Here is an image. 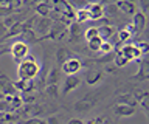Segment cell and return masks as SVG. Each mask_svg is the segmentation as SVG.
Listing matches in <instances>:
<instances>
[{"instance_id": "cell-35", "label": "cell", "mask_w": 149, "mask_h": 124, "mask_svg": "<svg viewBox=\"0 0 149 124\" xmlns=\"http://www.w3.org/2000/svg\"><path fill=\"white\" fill-rule=\"evenodd\" d=\"M112 50H113V45H112L110 42H102V44H101V48H100V51H101V53L110 54V53H112Z\"/></svg>"}, {"instance_id": "cell-19", "label": "cell", "mask_w": 149, "mask_h": 124, "mask_svg": "<svg viewBox=\"0 0 149 124\" xmlns=\"http://www.w3.org/2000/svg\"><path fill=\"white\" fill-rule=\"evenodd\" d=\"M148 75H149L148 61H146V59H143V61L140 62V70H138L137 75L134 76V79H137V81H144V79H148Z\"/></svg>"}, {"instance_id": "cell-39", "label": "cell", "mask_w": 149, "mask_h": 124, "mask_svg": "<svg viewBox=\"0 0 149 124\" xmlns=\"http://www.w3.org/2000/svg\"><path fill=\"white\" fill-rule=\"evenodd\" d=\"M102 123H104V119H102V118H93L88 123H84V124H102Z\"/></svg>"}, {"instance_id": "cell-5", "label": "cell", "mask_w": 149, "mask_h": 124, "mask_svg": "<svg viewBox=\"0 0 149 124\" xmlns=\"http://www.w3.org/2000/svg\"><path fill=\"white\" fill-rule=\"evenodd\" d=\"M82 68V61L78 57H72L62 64V73L67 76H74Z\"/></svg>"}, {"instance_id": "cell-21", "label": "cell", "mask_w": 149, "mask_h": 124, "mask_svg": "<svg viewBox=\"0 0 149 124\" xmlns=\"http://www.w3.org/2000/svg\"><path fill=\"white\" fill-rule=\"evenodd\" d=\"M22 33H23V30H22V22H20V24H16V25H13L11 28H8L6 30V34L3 36V39L17 37V36H20Z\"/></svg>"}, {"instance_id": "cell-11", "label": "cell", "mask_w": 149, "mask_h": 124, "mask_svg": "<svg viewBox=\"0 0 149 124\" xmlns=\"http://www.w3.org/2000/svg\"><path fill=\"white\" fill-rule=\"evenodd\" d=\"M79 84H81V79H79L78 76H67L64 81V95L70 93L72 90H74L76 87H79Z\"/></svg>"}, {"instance_id": "cell-16", "label": "cell", "mask_w": 149, "mask_h": 124, "mask_svg": "<svg viewBox=\"0 0 149 124\" xmlns=\"http://www.w3.org/2000/svg\"><path fill=\"white\" fill-rule=\"evenodd\" d=\"M67 33H68V40H70V42L78 40L79 39V34H81V25L72 22V24L68 25V28H67Z\"/></svg>"}, {"instance_id": "cell-3", "label": "cell", "mask_w": 149, "mask_h": 124, "mask_svg": "<svg viewBox=\"0 0 149 124\" xmlns=\"http://www.w3.org/2000/svg\"><path fill=\"white\" fill-rule=\"evenodd\" d=\"M9 53H11L13 59H16V61L20 62L30 54V48H28V44H25L23 40H17V42H14L11 45Z\"/></svg>"}, {"instance_id": "cell-24", "label": "cell", "mask_w": 149, "mask_h": 124, "mask_svg": "<svg viewBox=\"0 0 149 124\" xmlns=\"http://www.w3.org/2000/svg\"><path fill=\"white\" fill-rule=\"evenodd\" d=\"M134 98L137 101V104H140L144 109V112H148L149 110V95H148V91H143L141 95H137V96H134Z\"/></svg>"}, {"instance_id": "cell-4", "label": "cell", "mask_w": 149, "mask_h": 124, "mask_svg": "<svg viewBox=\"0 0 149 124\" xmlns=\"http://www.w3.org/2000/svg\"><path fill=\"white\" fill-rule=\"evenodd\" d=\"M116 51H118L121 56H124L129 62L130 61H138V59L141 57V53L138 51V48L135 47V44H126L121 48L116 50Z\"/></svg>"}, {"instance_id": "cell-12", "label": "cell", "mask_w": 149, "mask_h": 124, "mask_svg": "<svg viewBox=\"0 0 149 124\" xmlns=\"http://www.w3.org/2000/svg\"><path fill=\"white\" fill-rule=\"evenodd\" d=\"M96 28H98V37L102 42H109V39L115 34V30L110 25H101V26H96Z\"/></svg>"}, {"instance_id": "cell-40", "label": "cell", "mask_w": 149, "mask_h": 124, "mask_svg": "<svg viewBox=\"0 0 149 124\" xmlns=\"http://www.w3.org/2000/svg\"><path fill=\"white\" fill-rule=\"evenodd\" d=\"M68 124H84V121H81V119H70V121H68Z\"/></svg>"}, {"instance_id": "cell-1", "label": "cell", "mask_w": 149, "mask_h": 124, "mask_svg": "<svg viewBox=\"0 0 149 124\" xmlns=\"http://www.w3.org/2000/svg\"><path fill=\"white\" fill-rule=\"evenodd\" d=\"M39 71H40L39 64L30 54L23 61L19 62V65H17V75H19V79H22V81H34V78L39 75Z\"/></svg>"}, {"instance_id": "cell-18", "label": "cell", "mask_w": 149, "mask_h": 124, "mask_svg": "<svg viewBox=\"0 0 149 124\" xmlns=\"http://www.w3.org/2000/svg\"><path fill=\"white\" fill-rule=\"evenodd\" d=\"M116 104H121V105H129V107H134V109H135V105H137V101H135L134 95L126 93V95H120L118 98H116Z\"/></svg>"}, {"instance_id": "cell-9", "label": "cell", "mask_w": 149, "mask_h": 124, "mask_svg": "<svg viewBox=\"0 0 149 124\" xmlns=\"http://www.w3.org/2000/svg\"><path fill=\"white\" fill-rule=\"evenodd\" d=\"M115 8H118L121 12H124L126 16H134L137 12V6H135L134 2L130 0H118L115 2Z\"/></svg>"}, {"instance_id": "cell-15", "label": "cell", "mask_w": 149, "mask_h": 124, "mask_svg": "<svg viewBox=\"0 0 149 124\" xmlns=\"http://www.w3.org/2000/svg\"><path fill=\"white\" fill-rule=\"evenodd\" d=\"M51 25H53V20H51V19H40V17H39V20H37V24H36L37 33L42 34V37H44V36L50 31Z\"/></svg>"}, {"instance_id": "cell-31", "label": "cell", "mask_w": 149, "mask_h": 124, "mask_svg": "<svg viewBox=\"0 0 149 124\" xmlns=\"http://www.w3.org/2000/svg\"><path fill=\"white\" fill-rule=\"evenodd\" d=\"M101 44H102V40H101L100 37H95V39H92V40H88V42H87L88 48H90L92 51H100Z\"/></svg>"}, {"instance_id": "cell-22", "label": "cell", "mask_w": 149, "mask_h": 124, "mask_svg": "<svg viewBox=\"0 0 149 124\" xmlns=\"http://www.w3.org/2000/svg\"><path fill=\"white\" fill-rule=\"evenodd\" d=\"M102 78H104L102 71H90V73L86 76V82H87L88 85H96L98 82L102 79Z\"/></svg>"}, {"instance_id": "cell-13", "label": "cell", "mask_w": 149, "mask_h": 124, "mask_svg": "<svg viewBox=\"0 0 149 124\" xmlns=\"http://www.w3.org/2000/svg\"><path fill=\"white\" fill-rule=\"evenodd\" d=\"M5 101L8 104V109H9V113H14L16 110H19L22 107V99L19 95H14V96H5Z\"/></svg>"}, {"instance_id": "cell-32", "label": "cell", "mask_w": 149, "mask_h": 124, "mask_svg": "<svg viewBox=\"0 0 149 124\" xmlns=\"http://www.w3.org/2000/svg\"><path fill=\"white\" fill-rule=\"evenodd\" d=\"M113 62H115V65H116V67H124V65H127V64H129L127 59H126L124 56H121L118 51H116V53H115V56H113Z\"/></svg>"}, {"instance_id": "cell-30", "label": "cell", "mask_w": 149, "mask_h": 124, "mask_svg": "<svg viewBox=\"0 0 149 124\" xmlns=\"http://www.w3.org/2000/svg\"><path fill=\"white\" fill-rule=\"evenodd\" d=\"M45 91H47L48 96H51V98H58V95H59V89H58L56 84H47Z\"/></svg>"}, {"instance_id": "cell-38", "label": "cell", "mask_w": 149, "mask_h": 124, "mask_svg": "<svg viewBox=\"0 0 149 124\" xmlns=\"http://www.w3.org/2000/svg\"><path fill=\"white\" fill-rule=\"evenodd\" d=\"M47 124H61V119L58 116H50L47 119Z\"/></svg>"}, {"instance_id": "cell-6", "label": "cell", "mask_w": 149, "mask_h": 124, "mask_svg": "<svg viewBox=\"0 0 149 124\" xmlns=\"http://www.w3.org/2000/svg\"><path fill=\"white\" fill-rule=\"evenodd\" d=\"M84 10H87L88 12V19L90 20H100L104 17V8H102L101 3H87L86 6H84Z\"/></svg>"}, {"instance_id": "cell-25", "label": "cell", "mask_w": 149, "mask_h": 124, "mask_svg": "<svg viewBox=\"0 0 149 124\" xmlns=\"http://www.w3.org/2000/svg\"><path fill=\"white\" fill-rule=\"evenodd\" d=\"M93 103L87 99H79L76 104H74V110L76 112H88V109H92Z\"/></svg>"}, {"instance_id": "cell-26", "label": "cell", "mask_w": 149, "mask_h": 124, "mask_svg": "<svg viewBox=\"0 0 149 124\" xmlns=\"http://www.w3.org/2000/svg\"><path fill=\"white\" fill-rule=\"evenodd\" d=\"M72 57H74V56L65 48H59L58 54H56V59H58V62H61V64H64L65 61H68V59H72Z\"/></svg>"}, {"instance_id": "cell-14", "label": "cell", "mask_w": 149, "mask_h": 124, "mask_svg": "<svg viewBox=\"0 0 149 124\" xmlns=\"http://www.w3.org/2000/svg\"><path fill=\"white\" fill-rule=\"evenodd\" d=\"M14 89L22 91V93H31L34 90V81H22L19 79L14 82Z\"/></svg>"}, {"instance_id": "cell-33", "label": "cell", "mask_w": 149, "mask_h": 124, "mask_svg": "<svg viewBox=\"0 0 149 124\" xmlns=\"http://www.w3.org/2000/svg\"><path fill=\"white\" fill-rule=\"evenodd\" d=\"M86 40L88 42V40H92V39H95V37H98V28L96 26H90L87 31H86Z\"/></svg>"}, {"instance_id": "cell-41", "label": "cell", "mask_w": 149, "mask_h": 124, "mask_svg": "<svg viewBox=\"0 0 149 124\" xmlns=\"http://www.w3.org/2000/svg\"><path fill=\"white\" fill-rule=\"evenodd\" d=\"M3 98H5V96H3V95H2V93H0V101H2V99H3Z\"/></svg>"}, {"instance_id": "cell-8", "label": "cell", "mask_w": 149, "mask_h": 124, "mask_svg": "<svg viewBox=\"0 0 149 124\" xmlns=\"http://www.w3.org/2000/svg\"><path fill=\"white\" fill-rule=\"evenodd\" d=\"M16 89H14V84L8 79L5 75H0V93L3 96H14L16 95Z\"/></svg>"}, {"instance_id": "cell-36", "label": "cell", "mask_w": 149, "mask_h": 124, "mask_svg": "<svg viewBox=\"0 0 149 124\" xmlns=\"http://www.w3.org/2000/svg\"><path fill=\"white\" fill-rule=\"evenodd\" d=\"M23 124H47L45 119H40V118H28Z\"/></svg>"}, {"instance_id": "cell-7", "label": "cell", "mask_w": 149, "mask_h": 124, "mask_svg": "<svg viewBox=\"0 0 149 124\" xmlns=\"http://www.w3.org/2000/svg\"><path fill=\"white\" fill-rule=\"evenodd\" d=\"M36 16H39L40 19H48L50 14L53 12V2H48V0H45V2H40L37 3L36 8Z\"/></svg>"}, {"instance_id": "cell-27", "label": "cell", "mask_w": 149, "mask_h": 124, "mask_svg": "<svg viewBox=\"0 0 149 124\" xmlns=\"http://www.w3.org/2000/svg\"><path fill=\"white\" fill-rule=\"evenodd\" d=\"M20 36H22V39H25V40H26V42H31V44H34V42H39V37L36 36L34 30L23 31V33H22ZM26 42H25V44H26Z\"/></svg>"}, {"instance_id": "cell-28", "label": "cell", "mask_w": 149, "mask_h": 124, "mask_svg": "<svg viewBox=\"0 0 149 124\" xmlns=\"http://www.w3.org/2000/svg\"><path fill=\"white\" fill-rule=\"evenodd\" d=\"M58 81H59V70H58V68H53V70L48 73L47 84H56V85H58Z\"/></svg>"}, {"instance_id": "cell-29", "label": "cell", "mask_w": 149, "mask_h": 124, "mask_svg": "<svg viewBox=\"0 0 149 124\" xmlns=\"http://www.w3.org/2000/svg\"><path fill=\"white\" fill-rule=\"evenodd\" d=\"M20 99H22V104H25V105H30V104H36V101H37V96H34V95H30V93H22Z\"/></svg>"}, {"instance_id": "cell-37", "label": "cell", "mask_w": 149, "mask_h": 124, "mask_svg": "<svg viewBox=\"0 0 149 124\" xmlns=\"http://www.w3.org/2000/svg\"><path fill=\"white\" fill-rule=\"evenodd\" d=\"M0 113H9V109H8V104L5 101V98L0 101Z\"/></svg>"}, {"instance_id": "cell-17", "label": "cell", "mask_w": 149, "mask_h": 124, "mask_svg": "<svg viewBox=\"0 0 149 124\" xmlns=\"http://www.w3.org/2000/svg\"><path fill=\"white\" fill-rule=\"evenodd\" d=\"M113 112L118 115V116H132L135 113V109L134 107H129V105H121V104H116L113 107Z\"/></svg>"}, {"instance_id": "cell-2", "label": "cell", "mask_w": 149, "mask_h": 124, "mask_svg": "<svg viewBox=\"0 0 149 124\" xmlns=\"http://www.w3.org/2000/svg\"><path fill=\"white\" fill-rule=\"evenodd\" d=\"M53 11L56 14L65 17V19L70 20V22H73V19H74L73 6L70 5L68 2H65V0H56V2H53Z\"/></svg>"}, {"instance_id": "cell-34", "label": "cell", "mask_w": 149, "mask_h": 124, "mask_svg": "<svg viewBox=\"0 0 149 124\" xmlns=\"http://www.w3.org/2000/svg\"><path fill=\"white\" fill-rule=\"evenodd\" d=\"M135 47L138 48V51L141 53V56L148 53V42H146V40H140V42L135 44Z\"/></svg>"}, {"instance_id": "cell-20", "label": "cell", "mask_w": 149, "mask_h": 124, "mask_svg": "<svg viewBox=\"0 0 149 124\" xmlns=\"http://www.w3.org/2000/svg\"><path fill=\"white\" fill-rule=\"evenodd\" d=\"M132 37V36H130L127 31L126 30H121L118 34H116V39H115V47L116 48H121L123 47V45H126V42H127V40Z\"/></svg>"}, {"instance_id": "cell-10", "label": "cell", "mask_w": 149, "mask_h": 124, "mask_svg": "<svg viewBox=\"0 0 149 124\" xmlns=\"http://www.w3.org/2000/svg\"><path fill=\"white\" fill-rule=\"evenodd\" d=\"M132 25H134V30H135L134 36H138L144 30V26H146V16H144L143 12H140V11L135 12V14L132 16Z\"/></svg>"}, {"instance_id": "cell-23", "label": "cell", "mask_w": 149, "mask_h": 124, "mask_svg": "<svg viewBox=\"0 0 149 124\" xmlns=\"http://www.w3.org/2000/svg\"><path fill=\"white\" fill-rule=\"evenodd\" d=\"M87 20H88V12H87V10L81 8V10L74 11V19H73L74 24L81 25V24H84V22H87Z\"/></svg>"}]
</instances>
